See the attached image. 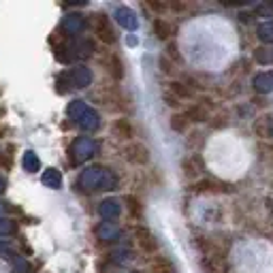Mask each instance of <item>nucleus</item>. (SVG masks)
<instances>
[{"instance_id":"obj_33","label":"nucleus","mask_w":273,"mask_h":273,"mask_svg":"<svg viewBox=\"0 0 273 273\" xmlns=\"http://www.w3.org/2000/svg\"><path fill=\"white\" fill-rule=\"evenodd\" d=\"M160 66H162V73H167V75H171V73H173V68H171V64H169V58H167V56H162V58H160Z\"/></svg>"},{"instance_id":"obj_17","label":"nucleus","mask_w":273,"mask_h":273,"mask_svg":"<svg viewBox=\"0 0 273 273\" xmlns=\"http://www.w3.org/2000/svg\"><path fill=\"white\" fill-rule=\"evenodd\" d=\"M107 68H109V73L113 79H122L124 77V64L120 60V56L116 53H109V58H107Z\"/></svg>"},{"instance_id":"obj_8","label":"nucleus","mask_w":273,"mask_h":273,"mask_svg":"<svg viewBox=\"0 0 273 273\" xmlns=\"http://www.w3.org/2000/svg\"><path fill=\"white\" fill-rule=\"evenodd\" d=\"M70 75V83H73V88H88V85L92 83V73L88 66H75L68 70Z\"/></svg>"},{"instance_id":"obj_2","label":"nucleus","mask_w":273,"mask_h":273,"mask_svg":"<svg viewBox=\"0 0 273 273\" xmlns=\"http://www.w3.org/2000/svg\"><path fill=\"white\" fill-rule=\"evenodd\" d=\"M94 154H96V143L90 137H77L68 148V156L73 165H81L85 160H90Z\"/></svg>"},{"instance_id":"obj_30","label":"nucleus","mask_w":273,"mask_h":273,"mask_svg":"<svg viewBox=\"0 0 273 273\" xmlns=\"http://www.w3.org/2000/svg\"><path fill=\"white\" fill-rule=\"evenodd\" d=\"M126 203H128V207H131V213L133 215H141V203H139V198L126 196Z\"/></svg>"},{"instance_id":"obj_25","label":"nucleus","mask_w":273,"mask_h":273,"mask_svg":"<svg viewBox=\"0 0 273 273\" xmlns=\"http://www.w3.org/2000/svg\"><path fill=\"white\" fill-rule=\"evenodd\" d=\"M256 34L263 43H273V22H263L261 26H258Z\"/></svg>"},{"instance_id":"obj_23","label":"nucleus","mask_w":273,"mask_h":273,"mask_svg":"<svg viewBox=\"0 0 273 273\" xmlns=\"http://www.w3.org/2000/svg\"><path fill=\"white\" fill-rule=\"evenodd\" d=\"M73 51H75V56H79V58H88V56H92V51H94V45H92V41L85 39V41L75 43Z\"/></svg>"},{"instance_id":"obj_11","label":"nucleus","mask_w":273,"mask_h":273,"mask_svg":"<svg viewBox=\"0 0 273 273\" xmlns=\"http://www.w3.org/2000/svg\"><path fill=\"white\" fill-rule=\"evenodd\" d=\"M41 181L45 188H51V190H58L62 188V173L58 169H45L41 175Z\"/></svg>"},{"instance_id":"obj_13","label":"nucleus","mask_w":273,"mask_h":273,"mask_svg":"<svg viewBox=\"0 0 273 273\" xmlns=\"http://www.w3.org/2000/svg\"><path fill=\"white\" fill-rule=\"evenodd\" d=\"M77 124L83 128L85 133H94L96 128L100 126V116H98V113H96L92 107H88V111L83 113V116H81V120H79Z\"/></svg>"},{"instance_id":"obj_22","label":"nucleus","mask_w":273,"mask_h":273,"mask_svg":"<svg viewBox=\"0 0 273 273\" xmlns=\"http://www.w3.org/2000/svg\"><path fill=\"white\" fill-rule=\"evenodd\" d=\"M203 171V160L198 156H192V158H186L184 160V173L186 175H196Z\"/></svg>"},{"instance_id":"obj_3","label":"nucleus","mask_w":273,"mask_h":273,"mask_svg":"<svg viewBox=\"0 0 273 273\" xmlns=\"http://www.w3.org/2000/svg\"><path fill=\"white\" fill-rule=\"evenodd\" d=\"M124 158L131 165H137V167H143L150 162V150L143 145L139 141H131L128 145L124 148Z\"/></svg>"},{"instance_id":"obj_32","label":"nucleus","mask_w":273,"mask_h":273,"mask_svg":"<svg viewBox=\"0 0 273 273\" xmlns=\"http://www.w3.org/2000/svg\"><path fill=\"white\" fill-rule=\"evenodd\" d=\"M148 7H150L152 11H156V13H162V11H167V5H162V3H156V0H150V3H148Z\"/></svg>"},{"instance_id":"obj_15","label":"nucleus","mask_w":273,"mask_h":273,"mask_svg":"<svg viewBox=\"0 0 273 273\" xmlns=\"http://www.w3.org/2000/svg\"><path fill=\"white\" fill-rule=\"evenodd\" d=\"M152 26H154V34L160 41H167L171 34H173V26H171L167 20H162V17H156Z\"/></svg>"},{"instance_id":"obj_9","label":"nucleus","mask_w":273,"mask_h":273,"mask_svg":"<svg viewBox=\"0 0 273 273\" xmlns=\"http://www.w3.org/2000/svg\"><path fill=\"white\" fill-rule=\"evenodd\" d=\"M83 28H85V20L79 15V13H70V15H66L62 22V30L66 34H81Z\"/></svg>"},{"instance_id":"obj_12","label":"nucleus","mask_w":273,"mask_h":273,"mask_svg":"<svg viewBox=\"0 0 273 273\" xmlns=\"http://www.w3.org/2000/svg\"><path fill=\"white\" fill-rule=\"evenodd\" d=\"M184 116H186V120H188V122H207L209 120V111H207L205 105L194 103V105H190L188 109L184 111Z\"/></svg>"},{"instance_id":"obj_36","label":"nucleus","mask_w":273,"mask_h":273,"mask_svg":"<svg viewBox=\"0 0 273 273\" xmlns=\"http://www.w3.org/2000/svg\"><path fill=\"white\" fill-rule=\"evenodd\" d=\"M3 213H5V205L0 203V218H3Z\"/></svg>"},{"instance_id":"obj_16","label":"nucleus","mask_w":273,"mask_h":273,"mask_svg":"<svg viewBox=\"0 0 273 273\" xmlns=\"http://www.w3.org/2000/svg\"><path fill=\"white\" fill-rule=\"evenodd\" d=\"M254 90L261 92V94H269L273 90V77L267 73H258L254 77Z\"/></svg>"},{"instance_id":"obj_34","label":"nucleus","mask_w":273,"mask_h":273,"mask_svg":"<svg viewBox=\"0 0 273 273\" xmlns=\"http://www.w3.org/2000/svg\"><path fill=\"white\" fill-rule=\"evenodd\" d=\"M167 51H169V58H173V60H179V53H177V45H175V43H171Z\"/></svg>"},{"instance_id":"obj_4","label":"nucleus","mask_w":273,"mask_h":273,"mask_svg":"<svg viewBox=\"0 0 273 273\" xmlns=\"http://www.w3.org/2000/svg\"><path fill=\"white\" fill-rule=\"evenodd\" d=\"M94 32L96 37L105 43V45H113L116 43V32H113V26L109 22L107 15H96L94 20Z\"/></svg>"},{"instance_id":"obj_7","label":"nucleus","mask_w":273,"mask_h":273,"mask_svg":"<svg viewBox=\"0 0 273 273\" xmlns=\"http://www.w3.org/2000/svg\"><path fill=\"white\" fill-rule=\"evenodd\" d=\"M116 22L122 28H126V30H131V32H135L139 28V20L135 15V11H131L128 7H118L116 9Z\"/></svg>"},{"instance_id":"obj_19","label":"nucleus","mask_w":273,"mask_h":273,"mask_svg":"<svg viewBox=\"0 0 273 273\" xmlns=\"http://www.w3.org/2000/svg\"><path fill=\"white\" fill-rule=\"evenodd\" d=\"M169 92L175 94L179 100H181V98H192V96H194L192 88H188V85L181 83V81H171V83H169Z\"/></svg>"},{"instance_id":"obj_1","label":"nucleus","mask_w":273,"mask_h":273,"mask_svg":"<svg viewBox=\"0 0 273 273\" xmlns=\"http://www.w3.org/2000/svg\"><path fill=\"white\" fill-rule=\"evenodd\" d=\"M77 186L85 192H94V190H116L118 188V177L113 171L107 167H88L81 171V175L77 179Z\"/></svg>"},{"instance_id":"obj_24","label":"nucleus","mask_w":273,"mask_h":273,"mask_svg":"<svg viewBox=\"0 0 273 273\" xmlns=\"http://www.w3.org/2000/svg\"><path fill=\"white\" fill-rule=\"evenodd\" d=\"M194 192H218L220 190V184L218 181H211V179H201L192 186Z\"/></svg>"},{"instance_id":"obj_31","label":"nucleus","mask_w":273,"mask_h":273,"mask_svg":"<svg viewBox=\"0 0 273 273\" xmlns=\"http://www.w3.org/2000/svg\"><path fill=\"white\" fill-rule=\"evenodd\" d=\"M165 100H167L169 107H177L179 105V98L175 94H171V92H165Z\"/></svg>"},{"instance_id":"obj_14","label":"nucleus","mask_w":273,"mask_h":273,"mask_svg":"<svg viewBox=\"0 0 273 273\" xmlns=\"http://www.w3.org/2000/svg\"><path fill=\"white\" fill-rule=\"evenodd\" d=\"M113 135L116 137H120V139H133V135H135V131H133V124L128 122V120H124V118H120V120H116L113 122Z\"/></svg>"},{"instance_id":"obj_21","label":"nucleus","mask_w":273,"mask_h":273,"mask_svg":"<svg viewBox=\"0 0 273 273\" xmlns=\"http://www.w3.org/2000/svg\"><path fill=\"white\" fill-rule=\"evenodd\" d=\"M88 111V105L83 103V100H73V103L68 105V109H66V113H68V118L73 120V122H79L81 120V116Z\"/></svg>"},{"instance_id":"obj_20","label":"nucleus","mask_w":273,"mask_h":273,"mask_svg":"<svg viewBox=\"0 0 273 273\" xmlns=\"http://www.w3.org/2000/svg\"><path fill=\"white\" fill-rule=\"evenodd\" d=\"M152 273H175V267L173 263L169 261L165 256H158L152 261Z\"/></svg>"},{"instance_id":"obj_6","label":"nucleus","mask_w":273,"mask_h":273,"mask_svg":"<svg viewBox=\"0 0 273 273\" xmlns=\"http://www.w3.org/2000/svg\"><path fill=\"white\" fill-rule=\"evenodd\" d=\"M98 213H100V218H103L105 222H113L122 213L120 201L118 198H105L103 203L98 205Z\"/></svg>"},{"instance_id":"obj_35","label":"nucleus","mask_w":273,"mask_h":273,"mask_svg":"<svg viewBox=\"0 0 273 273\" xmlns=\"http://www.w3.org/2000/svg\"><path fill=\"white\" fill-rule=\"evenodd\" d=\"M5 186H7V181H5L3 177H0V194H3V192H5Z\"/></svg>"},{"instance_id":"obj_10","label":"nucleus","mask_w":273,"mask_h":273,"mask_svg":"<svg viewBox=\"0 0 273 273\" xmlns=\"http://www.w3.org/2000/svg\"><path fill=\"white\" fill-rule=\"evenodd\" d=\"M96 235L100 241H113L120 237V228L116 222H100L96 226Z\"/></svg>"},{"instance_id":"obj_26","label":"nucleus","mask_w":273,"mask_h":273,"mask_svg":"<svg viewBox=\"0 0 273 273\" xmlns=\"http://www.w3.org/2000/svg\"><path fill=\"white\" fill-rule=\"evenodd\" d=\"M171 128H173L175 133H184L186 128H188V120H186L184 113H177V116L171 118Z\"/></svg>"},{"instance_id":"obj_18","label":"nucleus","mask_w":273,"mask_h":273,"mask_svg":"<svg viewBox=\"0 0 273 273\" xmlns=\"http://www.w3.org/2000/svg\"><path fill=\"white\" fill-rule=\"evenodd\" d=\"M22 167H24V171H28V173H37V171L41 169L39 156H37L34 152L28 150V152L24 154V158H22Z\"/></svg>"},{"instance_id":"obj_28","label":"nucleus","mask_w":273,"mask_h":273,"mask_svg":"<svg viewBox=\"0 0 273 273\" xmlns=\"http://www.w3.org/2000/svg\"><path fill=\"white\" fill-rule=\"evenodd\" d=\"M254 58L258 64H271L273 62V53H269V49H263V47H258L254 51Z\"/></svg>"},{"instance_id":"obj_5","label":"nucleus","mask_w":273,"mask_h":273,"mask_svg":"<svg viewBox=\"0 0 273 273\" xmlns=\"http://www.w3.org/2000/svg\"><path fill=\"white\" fill-rule=\"evenodd\" d=\"M135 237H137V243L141 246L143 252L154 254V252L158 250V241H156V237L148 231L145 226H137V228H135Z\"/></svg>"},{"instance_id":"obj_27","label":"nucleus","mask_w":273,"mask_h":273,"mask_svg":"<svg viewBox=\"0 0 273 273\" xmlns=\"http://www.w3.org/2000/svg\"><path fill=\"white\" fill-rule=\"evenodd\" d=\"M15 228H17V224L13 222V220H9V218H0V237L15 233Z\"/></svg>"},{"instance_id":"obj_29","label":"nucleus","mask_w":273,"mask_h":273,"mask_svg":"<svg viewBox=\"0 0 273 273\" xmlns=\"http://www.w3.org/2000/svg\"><path fill=\"white\" fill-rule=\"evenodd\" d=\"M56 83H58V92H68L70 88H73V83H70V75L68 73H62L58 75V79H56Z\"/></svg>"}]
</instances>
